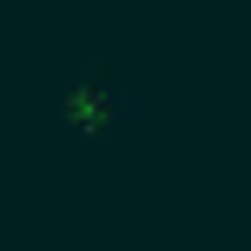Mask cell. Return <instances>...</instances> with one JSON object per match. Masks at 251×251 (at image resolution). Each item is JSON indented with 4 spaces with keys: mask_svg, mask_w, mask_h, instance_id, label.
Segmentation results:
<instances>
[{
    "mask_svg": "<svg viewBox=\"0 0 251 251\" xmlns=\"http://www.w3.org/2000/svg\"><path fill=\"white\" fill-rule=\"evenodd\" d=\"M126 113H132V100H126V93H113V86H100V79H86V86H73V93L60 100V119L73 126L86 146H106V139L119 132Z\"/></svg>",
    "mask_w": 251,
    "mask_h": 251,
    "instance_id": "6da1fadb",
    "label": "cell"
}]
</instances>
